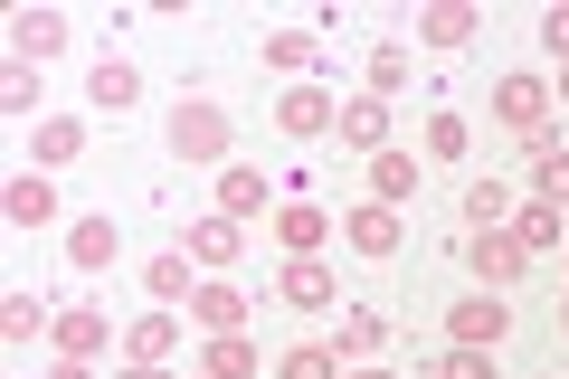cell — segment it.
Instances as JSON below:
<instances>
[{"label":"cell","instance_id":"cell-10","mask_svg":"<svg viewBox=\"0 0 569 379\" xmlns=\"http://www.w3.org/2000/svg\"><path fill=\"white\" fill-rule=\"evenodd\" d=\"M332 133H342L351 152H389V104H380V96L361 86V96H342V114H332Z\"/></svg>","mask_w":569,"mask_h":379},{"label":"cell","instance_id":"cell-14","mask_svg":"<svg viewBox=\"0 0 569 379\" xmlns=\"http://www.w3.org/2000/svg\"><path fill=\"white\" fill-rule=\"evenodd\" d=\"M114 257H123V228L114 219H77V228H67V266H77V276H104Z\"/></svg>","mask_w":569,"mask_h":379},{"label":"cell","instance_id":"cell-4","mask_svg":"<svg viewBox=\"0 0 569 379\" xmlns=\"http://www.w3.org/2000/svg\"><path fill=\"white\" fill-rule=\"evenodd\" d=\"M238 247H247V219H228V209H209V219L181 228V257L200 266V276H228V266H238Z\"/></svg>","mask_w":569,"mask_h":379},{"label":"cell","instance_id":"cell-1","mask_svg":"<svg viewBox=\"0 0 569 379\" xmlns=\"http://www.w3.org/2000/svg\"><path fill=\"white\" fill-rule=\"evenodd\" d=\"M228 142H238V123H228L209 96H181V104H171V152H181L190 171H228Z\"/></svg>","mask_w":569,"mask_h":379},{"label":"cell","instance_id":"cell-34","mask_svg":"<svg viewBox=\"0 0 569 379\" xmlns=\"http://www.w3.org/2000/svg\"><path fill=\"white\" fill-rule=\"evenodd\" d=\"M427 379H493V351H447V360H427Z\"/></svg>","mask_w":569,"mask_h":379},{"label":"cell","instance_id":"cell-26","mask_svg":"<svg viewBox=\"0 0 569 379\" xmlns=\"http://www.w3.org/2000/svg\"><path fill=\"white\" fill-rule=\"evenodd\" d=\"M77 152H86V123H77V114H48V123H39V171H67Z\"/></svg>","mask_w":569,"mask_h":379},{"label":"cell","instance_id":"cell-29","mask_svg":"<svg viewBox=\"0 0 569 379\" xmlns=\"http://www.w3.org/2000/svg\"><path fill=\"white\" fill-rule=\"evenodd\" d=\"M276 379H342V351H323V341H295V351H276Z\"/></svg>","mask_w":569,"mask_h":379},{"label":"cell","instance_id":"cell-21","mask_svg":"<svg viewBox=\"0 0 569 379\" xmlns=\"http://www.w3.org/2000/svg\"><path fill=\"white\" fill-rule=\"evenodd\" d=\"M531 200L569 209V142H560V133H541V142H531Z\"/></svg>","mask_w":569,"mask_h":379},{"label":"cell","instance_id":"cell-24","mask_svg":"<svg viewBox=\"0 0 569 379\" xmlns=\"http://www.w3.org/2000/svg\"><path fill=\"white\" fill-rule=\"evenodd\" d=\"M142 285H152V303H162V313H171V303H190V295H200V276H190V257H181V247L142 266Z\"/></svg>","mask_w":569,"mask_h":379},{"label":"cell","instance_id":"cell-35","mask_svg":"<svg viewBox=\"0 0 569 379\" xmlns=\"http://www.w3.org/2000/svg\"><path fill=\"white\" fill-rule=\"evenodd\" d=\"M541 48L569 67V0H560V10H541Z\"/></svg>","mask_w":569,"mask_h":379},{"label":"cell","instance_id":"cell-30","mask_svg":"<svg viewBox=\"0 0 569 379\" xmlns=\"http://www.w3.org/2000/svg\"><path fill=\"white\" fill-rule=\"evenodd\" d=\"M313 58H323V48H313L305 29H266V67H276V77H305Z\"/></svg>","mask_w":569,"mask_h":379},{"label":"cell","instance_id":"cell-22","mask_svg":"<svg viewBox=\"0 0 569 379\" xmlns=\"http://www.w3.org/2000/svg\"><path fill=\"white\" fill-rule=\"evenodd\" d=\"M200 370H209V379H257V370H266V351H257L247 332H219V341L200 351Z\"/></svg>","mask_w":569,"mask_h":379},{"label":"cell","instance_id":"cell-13","mask_svg":"<svg viewBox=\"0 0 569 379\" xmlns=\"http://www.w3.org/2000/svg\"><path fill=\"white\" fill-rule=\"evenodd\" d=\"M332 114H342V104H332L323 86H284V96H276V123H284V133H295V142L332 133Z\"/></svg>","mask_w":569,"mask_h":379},{"label":"cell","instance_id":"cell-6","mask_svg":"<svg viewBox=\"0 0 569 379\" xmlns=\"http://www.w3.org/2000/svg\"><path fill=\"white\" fill-rule=\"evenodd\" d=\"M399 238H408V219H399V209H380V200H361V209L342 219V247H351V257H370V266L399 257Z\"/></svg>","mask_w":569,"mask_h":379},{"label":"cell","instance_id":"cell-41","mask_svg":"<svg viewBox=\"0 0 569 379\" xmlns=\"http://www.w3.org/2000/svg\"><path fill=\"white\" fill-rule=\"evenodd\" d=\"M190 379H209V370H190Z\"/></svg>","mask_w":569,"mask_h":379},{"label":"cell","instance_id":"cell-2","mask_svg":"<svg viewBox=\"0 0 569 379\" xmlns=\"http://www.w3.org/2000/svg\"><path fill=\"white\" fill-rule=\"evenodd\" d=\"M466 266L485 276V295H503V285L531 276V247L512 238V228H475V238H466Z\"/></svg>","mask_w":569,"mask_h":379},{"label":"cell","instance_id":"cell-27","mask_svg":"<svg viewBox=\"0 0 569 379\" xmlns=\"http://www.w3.org/2000/svg\"><path fill=\"white\" fill-rule=\"evenodd\" d=\"M39 322H58V303H39V295H0V341H39Z\"/></svg>","mask_w":569,"mask_h":379},{"label":"cell","instance_id":"cell-38","mask_svg":"<svg viewBox=\"0 0 569 379\" xmlns=\"http://www.w3.org/2000/svg\"><path fill=\"white\" fill-rule=\"evenodd\" d=\"M342 379H399V370H380V360H351V370Z\"/></svg>","mask_w":569,"mask_h":379},{"label":"cell","instance_id":"cell-31","mask_svg":"<svg viewBox=\"0 0 569 379\" xmlns=\"http://www.w3.org/2000/svg\"><path fill=\"white\" fill-rule=\"evenodd\" d=\"M512 209H522V200H512L503 180H466V219H475V228H503Z\"/></svg>","mask_w":569,"mask_h":379},{"label":"cell","instance_id":"cell-5","mask_svg":"<svg viewBox=\"0 0 569 379\" xmlns=\"http://www.w3.org/2000/svg\"><path fill=\"white\" fill-rule=\"evenodd\" d=\"M276 303H295V313H332V303H342V276H332L323 257H284Z\"/></svg>","mask_w":569,"mask_h":379},{"label":"cell","instance_id":"cell-40","mask_svg":"<svg viewBox=\"0 0 569 379\" xmlns=\"http://www.w3.org/2000/svg\"><path fill=\"white\" fill-rule=\"evenodd\" d=\"M560 322H569V303H560Z\"/></svg>","mask_w":569,"mask_h":379},{"label":"cell","instance_id":"cell-25","mask_svg":"<svg viewBox=\"0 0 569 379\" xmlns=\"http://www.w3.org/2000/svg\"><path fill=\"white\" fill-rule=\"evenodd\" d=\"M361 77H370V96H399V86H418V67H408V48L399 39H380V48H370V58H361Z\"/></svg>","mask_w":569,"mask_h":379},{"label":"cell","instance_id":"cell-12","mask_svg":"<svg viewBox=\"0 0 569 379\" xmlns=\"http://www.w3.org/2000/svg\"><path fill=\"white\" fill-rule=\"evenodd\" d=\"M0 209H10V228H58V180H48V171H20L10 190H0Z\"/></svg>","mask_w":569,"mask_h":379},{"label":"cell","instance_id":"cell-8","mask_svg":"<svg viewBox=\"0 0 569 379\" xmlns=\"http://www.w3.org/2000/svg\"><path fill=\"white\" fill-rule=\"evenodd\" d=\"M503 332H512V313H503L493 295H475V303H456V313H447V341H456V351H493Z\"/></svg>","mask_w":569,"mask_h":379},{"label":"cell","instance_id":"cell-20","mask_svg":"<svg viewBox=\"0 0 569 379\" xmlns=\"http://www.w3.org/2000/svg\"><path fill=\"white\" fill-rule=\"evenodd\" d=\"M323 238H332V219H323L313 200H284V209H276V247H284V257H313Z\"/></svg>","mask_w":569,"mask_h":379},{"label":"cell","instance_id":"cell-11","mask_svg":"<svg viewBox=\"0 0 569 379\" xmlns=\"http://www.w3.org/2000/svg\"><path fill=\"white\" fill-rule=\"evenodd\" d=\"M190 322H200L209 341H219V332H247V295H238L228 276H200V295H190Z\"/></svg>","mask_w":569,"mask_h":379},{"label":"cell","instance_id":"cell-32","mask_svg":"<svg viewBox=\"0 0 569 379\" xmlns=\"http://www.w3.org/2000/svg\"><path fill=\"white\" fill-rule=\"evenodd\" d=\"M0 104H10V114H39V67H29V58L0 67Z\"/></svg>","mask_w":569,"mask_h":379},{"label":"cell","instance_id":"cell-17","mask_svg":"<svg viewBox=\"0 0 569 379\" xmlns=\"http://www.w3.org/2000/svg\"><path fill=\"white\" fill-rule=\"evenodd\" d=\"M171 351H181V313H133L123 322V360H162L171 370Z\"/></svg>","mask_w":569,"mask_h":379},{"label":"cell","instance_id":"cell-15","mask_svg":"<svg viewBox=\"0 0 569 379\" xmlns=\"http://www.w3.org/2000/svg\"><path fill=\"white\" fill-rule=\"evenodd\" d=\"M475 29H485L475 0H427V10H418V39H427V48H466Z\"/></svg>","mask_w":569,"mask_h":379},{"label":"cell","instance_id":"cell-3","mask_svg":"<svg viewBox=\"0 0 569 379\" xmlns=\"http://www.w3.org/2000/svg\"><path fill=\"white\" fill-rule=\"evenodd\" d=\"M493 123L522 133V142H541L550 133V86L541 77H493Z\"/></svg>","mask_w":569,"mask_h":379},{"label":"cell","instance_id":"cell-39","mask_svg":"<svg viewBox=\"0 0 569 379\" xmlns=\"http://www.w3.org/2000/svg\"><path fill=\"white\" fill-rule=\"evenodd\" d=\"M560 96H569V67H560Z\"/></svg>","mask_w":569,"mask_h":379},{"label":"cell","instance_id":"cell-16","mask_svg":"<svg viewBox=\"0 0 569 379\" xmlns=\"http://www.w3.org/2000/svg\"><path fill=\"white\" fill-rule=\"evenodd\" d=\"M418 161H427V152H370V200H380V209H408V200H418Z\"/></svg>","mask_w":569,"mask_h":379},{"label":"cell","instance_id":"cell-7","mask_svg":"<svg viewBox=\"0 0 569 379\" xmlns=\"http://www.w3.org/2000/svg\"><path fill=\"white\" fill-rule=\"evenodd\" d=\"M48 341H58L67 360H96L104 341H114V313H96V303H58V322H48Z\"/></svg>","mask_w":569,"mask_h":379},{"label":"cell","instance_id":"cell-37","mask_svg":"<svg viewBox=\"0 0 569 379\" xmlns=\"http://www.w3.org/2000/svg\"><path fill=\"white\" fill-rule=\"evenodd\" d=\"M114 379H181V370H162V360H123Z\"/></svg>","mask_w":569,"mask_h":379},{"label":"cell","instance_id":"cell-28","mask_svg":"<svg viewBox=\"0 0 569 379\" xmlns=\"http://www.w3.org/2000/svg\"><path fill=\"white\" fill-rule=\"evenodd\" d=\"M380 332H389V322L370 313V303H351V313H342V341H332V351H342V370H351V360H370V351H380Z\"/></svg>","mask_w":569,"mask_h":379},{"label":"cell","instance_id":"cell-19","mask_svg":"<svg viewBox=\"0 0 569 379\" xmlns=\"http://www.w3.org/2000/svg\"><path fill=\"white\" fill-rule=\"evenodd\" d=\"M512 238H522L531 247V257H550V247H569V209H550V200H522V209H512Z\"/></svg>","mask_w":569,"mask_h":379},{"label":"cell","instance_id":"cell-33","mask_svg":"<svg viewBox=\"0 0 569 379\" xmlns=\"http://www.w3.org/2000/svg\"><path fill=\"white\" fill-rule=\"evenodd\" d=\"M466 114H427V161H456V152H466Z\"/></svg>","mask_w":569,"mask_h":379},{"label":"cell","instance_id":"cell-23","mask_svg":"<svg viewBox=\"0 0 569 379\" xmlns=\"http://www.w3.org/2000/svg\"><path fill=\"white\" fill-rule=\"evenodd\" d=\"M219 209H228V219H257V209H266V171H257V161H228V171H219Z\"/></svg>","mask_w":569,"mask_h":379},{"label":"cell","instance_id":"cell-36","mask_svg":"<svg viewBox=\"0 0 569 379\" xmlns=\"http://www.w3.org/2000/svg\"><path fill=\"white\" fill-rule=\"evenodd\" d=\"M48 379H96V360H67L58 351V360H48Z\"/></svg>","mask_w":569,"mask_h":379},{"label":"cell","instance_id":"cell-18","mask_svg":"<svg viewBox=\"0 0 569 379\" xmlns=\"http://www.w3.org/2000/svg\"><path fill=\"white\" fill-rule=\"evenodd\" d=\"M58 48H67V20H58V10H20V20H10V58L48 67Z\"/></svg>","mask_w":569,"mask_h":379},{"label":"cell","instance_id":"cell-9","mask_svg":"<svg viewBox=\"0 0 569 379\" xmlns=\"http://www.w3.org/2000/svg\"><path fill=\"white\" fill-rule=\"evenodd\" d=\"M86 104H96V114H123V104H142V67L104 48V58H96V77H86Z\"/></svg>","mask_w":569,"mask_h":379}]
</instances>
